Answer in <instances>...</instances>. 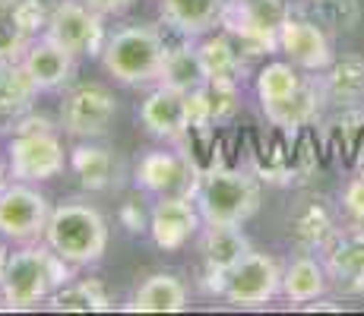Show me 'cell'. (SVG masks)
<instances>
[{"label":"cell","mask_w":364,"mask_h":316,"mask_svg":"<svg viewBox=\"0 0 364 316\" xmlns=\"http://www.w3.org/2000/svg\"><path fill=\"white\" fill-rule=\"evenodd\" d=\"M235 4L250 23L260 26V29H266V32H272V35H279L282 23L291 16L289 0H235Z\"/></svg>","instance_id":"cell-30"},{"label":"cell","mask_w":364,"mask_h":316,"mask_svg":"<svg viewBox=\"0 0 364 316\" xmlns=\"http://www.w3.org/2000/svg\"><path fill=\"white\" fill-rule=\"evenodd\" d=\"M203 215L191 196H159L149 212V234L159 250H181L197 237Z\"/></svg>","instance_id":"cell-12"},{"label":"cell","mask_w":364,"mask_h":316,"mask_svg":"<svg viewBox=\"0 0 364 316\" xmlns=\"http://www.w3.org/2000/svg\"><path fill=\"white\" fill-rule=\"evenodd\" d=\"M23 70L29 73V80L38 86V92H51V89H60L73 80L76 70V58L70 51H64L60 45H54L48 35H41L38 41H29L23 54Z\"/></svg>","instance_id":"cell-15"},{"label":"cell","mask_w":364,"mask_h":316,"mask_svg":"<svg viewBox=\"0 0 364 316\" xmlns=\"http://www.w3.org/2000/svg\"><path fill=\"white\" fill-rule=\"evenodd\" d=\"M282 294V269L272 256L250 250L225 278V300L235 307H260Z\"/></svg>","instance_id":"cell-10"},{"label":"cell","mask_w":364,"mask_h":316,"mask_svg":"<svg viewBox=\"0 0 364 316\" xmlns=\"http://www.w3.org/2000/svg\"><path fill=\"white\" fill-rule=\"evenodd\" d=\"M203 174L184 152H146L136 165V187L152 196H197Z\"/></svg>","instance_id":"cell-9"},{"label":"cell","mask_w":364,"mask_h":316,"mask_svg":"<svg viewBox=\"0 0 364 316\" xmlns=\"http://www.w3.org/2000/svg\"><path fill=\"white\" fill-rule=\"evenodd\" d=\"M152 29H156V35H159V45H162L165 58H168V54H174V51H184V48H193V38H197V35L181 29V26L174 23V19H168V16L159 19Z\"/></svg>","instance_id":"cell-33"},{"label":"cell","mask_w":364,"mask_h":316,"mask_svg":"<svg viewBox=\"0 0 364 316\" xmlns=\"http://www.w3.org/2000/svg\"><path fill=\"white\" fill-rule=\"evenodd\" d=\"M323 266L342 291L364 294V228H336L323 247Z\"/></svg>","instance_id":"cell-14"},{"label":"cell","mask_w":364,"mask_h":316,"mask_svg":"<svg viewBox=\"0 0 364 316\" xmlns=\"http://www.w3.org/2000/svg\"><path fill=\"white\" fill-rule=\"evenodd\" d=\"M51 209L54 206L48 202V196L26 180L6 184L0 190V234L16 244H35L38 237H45Z\"/></svg>","instance_id":"cell-6"},{"label":"cell","mask_w":364,"mask_h":316,"mask_svg":"<svg viewBox=\"0 0 364 316\" xmlns=\"http://www.w3.org/2000/svg\"><path fill=\"white\" fill-rule=\"evenodd\" d=\"M159 82L178 89V92H193V89L206 86L209 76H206V67H203V60H200L197 45L168 54L165 63H162V73H159Z\"/></svg>","instance_id":"cell-26"},{"label":"cell","mask_w":364,"mask_h":316,"mask_svg":"<svg viewBox=\"0 0 364 316\" xmlns=\"http://www.w3.org/2000/svg\"><path fill=\"white\" fill-rule=\"evenodd\" d=\"M260 196L257 174L241 171L237 165H225L203 174L193 202L203 215V224H244L257 215Z\"/></svg>","instance_id":"cell-3"},{"label":"cell","mask_w":364,"mask_h":316,"mask_svg":"<svg viewBox=\"0 0 364 316\" xmlns=\"http://www.w3.org/2000/svg\"><path fill=\"white\" fill-rule=\"evenodd\" d=\"M301 82H304V76L298 73V67L291 60H272L257 73V98H260V104L279 102V98L298 92Z\"/></svg>","instance_id":"cell-29"},{"label":"cell","mask_w":364,"mask_h":316,"mask_svg":"<svg viewBox=\"0 0 364 316\" xmlns=\"http://www.w3.org/2000/svg\"><path fill=\"white\" fill-rule=\"evenodd\" d=\"M13 16H16L19 29H23L29 38L35 35H45L48 29V16H51V10H48L41 0H16V6H13Z\"/></svg>","instance_id":"cell-32"},{"label":"cell","mask_w":364,"mask_h":316,"mask_svg":"<svg viewBox=\"0 0 364 316\" xmlns=\"http://www.w3.org/2000/svg\"><path fill=\"white\" fill-rule=\"evenodd\" d=\"M70 168L86 190H105L114 184V156L105 146H92L82 139L70 149Z\"/></svg>","instance_id":"cell-22"},{"label":"cell","mask_w":364,"mask_h":316,"mask_svg":"<svg viewBox=\"0 0 364 316\" xmlns=\"http://www.w3.org/2000/svg\"><path fill=\"white\" fill-rule=\"evenodd\" d=\"M86 6H92L102 16H111V13H124L127 6H133V0H82Z\"/></svg>","instance_id":"cell-35"},{"label":"cell","mask_w":364,"mask_h":316,"mask_svg":"<svg viewBox=\"0 0 364 316\" xmlns=\"http://www.w3.org/2000/svg\"><path fill=\"white\" fill-rule=\"evenodd\" d=\"M209 108H213V124H225L232 121L241 108V92H237L235 80H209Z\"/></svg>","instance_id":"cell-31"},{"label":"cell","mask_w":364,"mask_h":316,"mask_svg":"<svg viewBox=\"0 0 364 316\" xmlns=\"http://www.w3.org/2000/svg\"><path fill=\"white\" fill-rule=\"evenodd\" d=\"M200 247H203L206 266L232 272L250 253V241L244 237L241 224H206V231H203V237H200Z\"/></svg>","instance_id":"cell-18"},{"label":"cell","mask_w":364,"mask_h":316,"mask_svg":"<svg viewBox=\"0 0 364 316\" xmlns=\"http://www.w3.org/2000/svg\"><path fill=\"white\" fill-rule=\"evenodd\" d=\"M121 222L127 224V231H143V212H139V206L136 202H130V206H124V212H121Z\"/></svg>","instance_id":"cell-36"},{"label":"cell","mask_w":364,"mask_h":316,"mask_svg":"<svg viewBox=\"0 0 364 316\" xmlns=\"http://www.w3.org/2000/svg\"><path fill=\"white\" fill-rule=\"evenodd\" d=\"M45 35L70 51L73 58H102L108 32L102 26V13L86 6L82 0H60L51 6Z\"/></svg>","instance_id":"cell-5"},{"label":"cell","mask_w":364,"mask_h":316,"mask_svg":"<svg viewBox=\"0 0 364 316\" xmlns=\"http://www.w3.org/2000/svg\"><path fill=\"white\" fill-rule=\"evenodd\" d=\"M70 278H73V266L60 259L51 247H26L10 253L4 282H0V298L13 310H29L48 300Z\"/></svg>","instance_id":"cell-1"},{"label":"cell","mask_w":364,"mask_h":316,"mask_svg":"<svg viewBox=\"0 0 364 316\" xmlns=\"http://www.w3.org/2000/svg\"><path fill=\"white\" fill-rule=\"evenodd\" d=\"M200 60L206 67L209 80H235L241 82V70H244V54L237 51V45L232 41L228 32L219 35H206V38L197 45Z\"/></svg>","instance_id":"cell-24"},{"label":"cell","mask_w":364,"mask_h":316,"mask_svg":"<svg viewBox=\"0 0 364 316\" xmlns=\"http://www.w3.org/2000/svg\"><path fill=\"white\" fill-rule=\"evenodd\" d=\"M326 98L323 92V82L317 80H304L301 82L298 92H291L289 98H279V102H266L263 104V114L266 121L279 130H289L298 133L301 126H311L320 114V102Z\"/></svg>","instance_id":"cell-16"},{"label":"cell","mask_w":364,"mask_h":316,"mask_svg":"<svg viewBox=\"0 0 364 316\" xmlns=\"http://www.w3.org/2000/svg\"><path fill=\"white\" fill-rule=\"evenodd\" d=\"M323 92L330 102H339L346 108H358L364 102V58H342L333 60V67L323 76Z\"/></svg>","instance_id":"cell-23"},{"label":"cell","mask_w":364,"mask_h":316,"mask_svg":"<svg viewBox=\"0 0 364 316\" xmlns=\"http://www.w3.org/2000/svg\"><path fill=\"white\" fill-rule=\"evenodd\" d=\"M10 174L16 180L26 184H41V180H54L64 174V168L70 165V156L60 143L58 130H45V133H26V136H13L10 149Z\"/></svg>","instance_id":"cell-7"},{"label":"cell","mask_w":364,"mask_h":316,"mask_svg":"<svg viewBox=\"0 0 364 316\" xmlns=\"http://www.w3.org/2000/svg\"><path fill=\"white\" fill-rule=\"evenodd\" d=\"M139 124L152 136L165 143H181L191 130V114H187V92H178L171 86H159L139 104Z\"/></svg>","instance_id":"cell-13"},{"label":"cell","mask_w":364,"mask_h":316,"mask_svg":"<svg viewBox=\"0 0 364 316\" xmlns=\"http://www.w3.org/2000/svg\"><path fill=\"white\" fill-rule=\"evenodd\" d=\"M45 244L70 266L99 263L108 250V222L89 202H60L51 209Z\"/></svg>","instance_id":"cell-2"},{"label":"cell","mask_w":364,"mask_h":316,"mask_svg":"<svg viewBox=\"0 0 364 316\" xmlns=\"http://www.w3.org/2000/svg\"><path fill=\"white\" fill-rule=\"evenodd\" d=\"M289 231H291V241L304 253H311V250H323L330 244V237L336 234V222H333L330 209L320 200H307L298 209L295 219H291Z\"/></svg>","instance_id":"cell-20"},{"label":"cell","mask_w":364,"mask_h":316,"mask_svg":"<svg viewBox=\"0 0 364 316\" xmlns=\"http://www.w3.org/2000/svg\"><path fill=\"white\" fill-rule=\"evenodd\" d=\"M102 63L124 86H143V82L159 80L165 51L152 26H124L114 35H108Z\"/></svg>","instance_id":"cell-4"},{"label":"cell","mask_w":364,"mask_h":316,"mask_svg":"<svg viewBox=\"0 0 364 316\" xmlns=\"http://www.w3.org/2000/svg\"><path fill=\"white\" fill-rule=\"evenodd\" d=\"M54 310H80V313H95V310H111V294L99 278H86V282H67L51 294Z\"/></svg>","instance_id":"cell-27"},{"label":"cell","mask_w":364,"mask_h":316,"mask_svg":"<svg viewBox=\"0 0 364 316\" xmlns=\"http://www.w3.org/2000/svg\"><path fill=\"white\" fill-rule=\"evenodd\" d=\"M225 10V0H162V16L174 19L191 35H206L215 29Z\"/></svg>","instance_id":"cell-25"},{"label":"cell","mask_w":364,"mask_h":316,"mask_svg":"<svg viewBox=\"0 0 364 316\" xmlns=\"http://www.w3.org/2000/svg\"><path fill=\"white\" fill-rule=\"evenodd\" d=\"M326 278H330L326 266L317 256L304 253V256L291 259V266L282 272V294L291 304H311V300L323 298Z\"/></svg>","instance_id":"cell-19"},{"label":"cell","mask_w":364,"mask_h":316,"mask_svg":"<svg viewBox=\"0 0 364 316\" xmlns=\"http://www.w3.org/2000/svg\"><path fill=\"white\" fill-rule=\"evenodd\" d=\"M6 263H10V253H6V247L0 244V282H4V272H6Z\"/></svg>","instance_id":"cell-37"},{"label":"cell","mask_w":364,"mask_h":316,"mask_svg":"<svg viewBox=\"0 0 364 316\" xmlns=\"http://www.w3.org/2000/svg\"><path fill=\"white\" fill-rule=\"evenodd\" d=\"M298 13L314 19L317 26H326V29H336V32H352L361 19L358 0H304L298 6Z\"/></svg>","instance_id":"cell-28"},{"label":"cell","mask_w":364,"mask_h":316,"mask_svg":"<svg viewBox=\"0 0 364 316\" xmlns=\"http://www.w3.org/2000/svg\"><path fill=\"white\" fill-rule=\"evenodd\" d=\"M117 117V102L99 82L76 86L60 102V126L73 139H99L111 130Z\"/></svg>","instance_id":"cell-8"},{"label":"cell","mask_w":364,"mask_h":316,"mask_svg":"<svg viewBox=\"0 0 364 316\" xmlns=\"http://www.w3.org/2000/svg\"><path fill=\"white\" fill-rule=\"evenodd\" d=\"M279 51L307 73H326L336 60L323 26H317L307 16H298V13H291L279 29Z\"/></svg>","instance_id":"cell-11"},{"label":"cell","mask_w":364,"mask_h":316,"mask_svg":"<svg viewBox=\"0 0 364 316\" xmlns=\"http://www.w3.org/2000/svg\"><path fill=\"white\" fill-rule=\"evenodd\" d=\"M35 95H38V86L29 80L23 63H0V121H16L19 114L32 111Z\"/></svg>","instance_id":"cell-21"},{"label":"cell","mask_w":364,"mask_h":316,"mask_svg":"<svg viewBox=\"0 0 364 316\" xmlns=\"http://www.w3.org/2000/svg\"><path fill=\"white\" fill-rule=\"evenodd\" d=\"M187 307V285L178 276L156 272L133 291L127 310L133 313H181Z\"/></svg>","instance_id":"cell-17"},{"label":"cell","mask_w":364,"mask_h":316,"mask_svg":"<svg viewBox=\"0 0 364 316\" xmlns=\"http://www.w3.org/2000/svg\"><path fill=\"white\" fill-rule=\"evenodd\" d=\"M45 130H58V126L51 124V117H45V114H32V111H26V114H19L16 121H13V136H26V133H45Z\"/></svg>","instance_id":"cell-34"},{"label":"cell","mask_w":364,"mask_h":316,"mask_svg":"<svg viewBox=\"0 0 364 316\" xmlns=\"http://www.w3.org/2000/svg\"><path fill=\"white\" fill-rule=\"evenodd\" d=\"M4 187H6V168L0 165V190H4Z\"/></svg>","instance_id":"cell-38"}]
</instances>
